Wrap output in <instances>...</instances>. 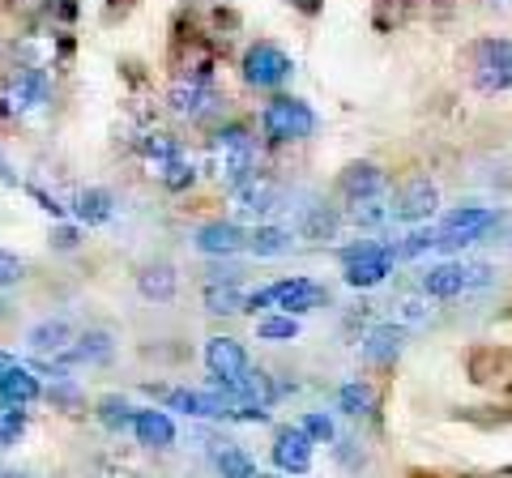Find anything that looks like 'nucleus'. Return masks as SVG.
<instances>
[{
	"mask_svg": "<svg viewBox=\"0 0 512 478\" xmlns=\"http://www.w3.org/2000/svg\"><path fill=\"white\" fill-rule=\"evenodd\" d=\"M261 133L274 141V146L308 141L316 133V111L303 99H295V94H278V99H269L261 111Z\"/></svg>",
	"mask_w": 512,
	"mask_h": 478,
	"instance_id": "obj_2",
	"label": "nucleus"
},
{
	"mask_svg": "<svg viewBox=\"0 0 512 478\" xmlns=\"http://www.w3.org/2000/svg\"><path fill=\"white\" fill-rule=\"evenodd\" d=\"M410 9H414V0H376L372 5V26L380 30V35H393V30L410 18Z\"/></svg>",
	"mask_w": 512,
	"mask_h": 478,
	"instance_id": "obj_30",
	"label": "nucleus"
},
{
	"mask_svg": "<svg viewBox=\"0 0 512 478\" xmlns=\"http://www.w3.org/2000/svg\"><path fill=\"white\" fill-rule=\"evenodd\" d=\"M406 325H393V321H384L376 325L372 333L363 338V363L367 368H380V372H389L397 359H402V350H406Z\"/></svg>",
	"mask_w": 512,
	"mask_h": 478,
	"instance_id": "obj_15",
	"label": "nucleus"
},
{
	"mask_svg": "<svg viewBox=\"0 0 512 478\" xmlns=\"http://www.w3.org/2000/svg\"><path fill=\"white\" fill-rule=\"evenodd\" d=\"M43 397V385H39V376L30 372V368H13L5 380H0V402L5 406H35Z\"/></svg>",
	"mask_w": 512,
	"mask_h": 478,
	"instance_id": "obj_21",
	"label": "nucleus"
},
{
	"mask_svg": "<svg viewBox=\"0 0 512 478\" xmlns=\"http://www.w3.org/2000/svg\"><path fill=\"white\" fill-rule=\"evenodd\" d=\"M303 432H308L316 444H333V419L329 414H320V410H312V414H303Z\"/></svg>",
	"mask_w": 512,
	"mask_h": 478,
	"instance_id": "obj_36",
	"label": "nucleus"
},
{
	"mask_svg": "<svg viewBox=\"0 0 512 478\" xmlns=\"http://www.w3.org/2000/svg\"><path fill=\"white\" fill-rule=\"evenodd\" d=\"M231 197H235V210H239V214H248V218H265V214H274V210H278L282 184L274 180V175L256 171L252 180H244V184H239Z\"/></svg>",
	"mask_w": 512,
	"mask_h": 478,
	"instance_id": "obj_16",
	"label": "nucleus"
},
{
	"mask_svg": "<svg viewBox=\"0 0 512 478\" xmlns=\"http://www.w3.org/2000/svg\"><path fill=\"white\" fill-rule=\"evenodd\" d=\"M201 304L210 316H239V312H248V295L235 282H205Z\"/></svg>",
	"mask_w": 512,
	"mask_h": 478,
	"instance_id": "obj_22",
	"label": "nucleus"
},
{
	"mask_svg": "<svg viewBox=\"0 0 512 478\" xmlns=\"http://www.w3.org/2000/svg\"><path fill=\"white\" fill-rule=\"evenodd\" d=\"M329 299V291L312 278H282L274 286H265V291L248 295V312L256 308H282L286 316H303V312H316L320 304Z\"/></svg>",
	"mask_w": 512,
	"mask_h": 478,
	"instance_id": "obj_4",
	"label": "nucleus"
},
{
	"mask_svg": "<svg viewBox=\"0 0 512 478\" xmlns=\"http://www.w3.org/2000/svg\"><path fill=\"white\" fill-rule=\"evenodd\" d=\"M197 252H205V257H235V252L248 248V231L239 227V222H205V227H197Z\"/></svg>",
	"mask_w": 512,
	"mask_h": 478,
	"instance_id": "obj_17",
	"label": "nucleus"
},
{
	"mask_svg": "<svg viewBox=\"0 0 512 478\" xmlns=\"http://www.w3.org/2000/svg\"><path fill=\"white\" fill-rule=\"evenodd\" d=\"M22 278H26V261L0 248V286H13V282H22Z\"/></svg>",
	"mask_w": 512,
	"mask_h": 478,
	"instance_id": "obj_37",
	"label": "nucleus"
},
{
	"mask_svg": "<svg viewBox=\"0 0 512 478\" xmlns=\"http://www.w3.org/2000/svg\"><path fill=\"white\" fill-rule=\"evenodd\" d=\"M487 282H491V265H483V261H444L423 274V295L427 299H457Z\"/></svg>",
	"mask_w": 512,
	"mask_h": 478,
	"instance_id": "obj_6",
	"label": "nucleus"
},
{
	"mask_svg": "<svg viewBox=\"0 0 512 478\" xmlns=\"http://www.w3.org/2000/svg\"><path fill=\"white\" fill-rule=\"evenodd\" d=\"M47 103H52V82H47L43 69H13L9 82L0 86V116L9 120L43 111Z\"/></svg>",
	"mask_w": 512,
	"mask_h": 478,
	"instance_id": "obj_5",
	"label": "nucleus"
},
{
	"mask_svg": "<svg viewBox=\"0 0 512 478\" xmlns=\"http://www.w3.org/2000/svg\"><path fill=\"white\" fill-rule=\"evenodd\" d=\"M73 338H77V333H73V325L64 321V316H52V321H39L35 329L26 333L30 350H35V355H52V359L60 355L64 346H73Z\"/></svg>",
	"mask_w": 512,
	"mask_h": 478,
	"instance_id": "obj_20",
	"label": "nucleus"
},
{
	"mask_svg": "<svg viewBox=\"0 0 512 478\" xmlns=\"http://www.w3.org/2000/svg\"><path fill=\"white\" fill-rule=\"evenodd\" d=\"M77 244H82V231L69 227V222H56V227H52V248H60V252H73Z\"/></svg>",
	"mask_w": 512,
	"mask_h": 478,
	"instance_id": "obj_38",
	"label": "nucleus"
},
{
	"mask_svg": "<svg viewBox=\"0 0 512 478\" xmlns=\"http://www.w3.org/2000/svg\"><path fill=\"white\" fill-rule=\"evenodd\" d=\"M338 197L346 205H355V201H376V197H389V175H384L376 163H350L342 167L338 175Z\"/></svg>",
	"mask_w": 512,
	"mask_h": 478,
	"instance_id": "obj_13",
	"label": "nucleus"
},
{
	"mask_svg": "<svg viewBox=\"0 0 512 478\" xmlns=\"http://www.w3.org/2000/svg\"><path fill=\"white\" fill-rule=\"evenodd\" d=\"M47 402H52L56 410H64V414H82L86 410V397H82V389L73 385L69 372L52 380V389H47Z\"/></svg>",
	"mask_w": 512,
	"mask_h": 478,
	"instance_id": "obj_31",
	"label": "nucleus"
},
{
	"mask_svg": "<svg viewBox=\"0 0 512 478\" xmlns=\"http://www.w3.org/2000/svg\"><path fill=\"white\" fill-rule=\"evenodd\" d=\"M0 180H5V184H13V188H18V175H13V171H9V163H5V158H0Z\"/></svg>",
	"mask_w": 512,
	"mask_h": 478,
	"instance_id": "obj_43",
	"label": "nucleus"
},
{
	"mask_svg": "<svg viewBox=\"0 0 512 478\" xmlns=\"http://www.w3.org/2000/svg\"><path fill=\"white\" fill-rule=\"evenodd\" d=\"M26 432V406H5L0 402V449L18 444Z\"/></svg>",
	"mask_w": 512,
	"mask_h": 478,
	"instance_id": "obj_34",
	"label": "nucleus"
},
{
	"mask_svg": "<svg viewBox=\"0 0 512 478\" xmlns=\"http://www.w3.org/2000/svg\"><path fill=\"white\" fill-rule=\"evenodd\" d=\"M474 90L478 94H504L512 86V39H483L474 43Z\"/></svg>",
	"mask_w": 512,
	"mask_h": 478,
	"instance_id": "obj_8",
	"label": "nucleus"
},
{
	"mask_svg": "<svg viewBox=\"0 0 512 478\" xmlns=\"http://www.w3.org/2000/svg\"><path fill=\"white\" fill-rule=\"evenodd\" d=\"M205 368H210V389L231 393L252 363H248V350L239 338H210L205 342Z\"/></svg>",
	"mask_w": 512,
	"mask_h": 478,
	"instance_id": "obj_10",
	"label": "nucleus"
},
{
	"mask_svg": "<svg viewBox=\"0 0 512 478\" xmlns=\"http://www.w3.org/2000/svg\"><path fill=\"white\" fill-rule=\"evenodd\" d=\"M495 222H500V214L487 210V205H461V210L444 214L440 231H436V248H448V252L470 248L474 239H483L495 227Z\"/></svg>",
	"mask_w": 512,
	"mask_h": 478,
	"instance_id": "obj_9",
	"label": "nucleus"
},
{
	"mask_svg": "<svg viewBox=\"0 0 512 478\" xmlns=\"http://www.w3.org/2000/svg\"><path fill=\"white\" fill-rule=\"evenodd\" d=\"M508 368H512L508 350H495V346H474V350H470V380H478V385L504 380Z\"/></svg>",
	"mask_w": 512,
	"mask_h": 478,
	"instance_id": "obj_23",
	"label": "nucleus"
},
{
	"mask_svg": "<svg viewBox=\"0 0 512 478\" xmlns=\"http://www.w3.org/2000/svg\"><path fill=\"white\" fill-rule=\"evenodd\" d=\"M167 107L171 116H180L188 124H210L222 111V94L214 90V82H201V77H175L167 90Z\"/></svg>",
	"mask_w": 512,
	"mask_h": 478,
	"instance_id": "obj_7",
	"label": "nucleus"
},
{
	"mask_svg": "<svg viewBox=\"0 0 512 478\" xmlns=\"http://www.w3.org/2000/svg\"><path fill=\"white\" fill-rule=\"evenodd\" d=\"M133 5H137V0H111V5H107V22H116V13L124 18V13L133 9Z\"/></svg>",
	"mask_w": 512,
	"mask_h": 478,
	"instance_id": "obj_41",
	"label": "nucleus"
},
{
	"mask_svg": "<svg viewBox=\"0 0 512 478\" xmlns=\"http://www.w3.org/2000/svg\"><path fill=\"white\" fill-rule=\"evenodd\" d=\"M0 56H5V43H0Z\"/></svg>",
	"mask_w": 512,
	"mask_h": 478,
	"instance_id": "obj_47",
	"label": "nucleus"
},
{
	"mask_svg": "<svg viewBox=\"0 0 512 478\" xmlns=\"http://www.w3.org/2000/svg\"><path fill=\"white\" fill-rule=\"evenodd\" d=\"M338 410L350 414V419H372V414H376L372 385H363V380H346V385L338 389Z\"/></svg>",
	"mask_w": 512,
	"mask_h": 478,
	"instance_id": "obj_27",
	"label": "nucleus"
},
{
	"mask_svg": "<svg viewBox=\"0 0 512 478\" xmlns=\"http://www.w3.org/2000/svg\"><path fill=\"white\" fill-rule=\"evenodd\" d=\"M26 193H30V197H35V201H39V205H43V210H47V214H52V218H60V214H64V205H60L56 197H47V193H43V188H35V184H30V188H26Z\"/></svg>",
	"mask_w": 512,
	"mask_h": 478,
	"instance_id": "obj_39",
	"label": "nucleus"
},
{
	"mask_svg": "<svg viewBox=\"0 0 512 478\" xmlns=\"http://www.w3.org/2000/svg\"><path fill=\"white\" fill-rule=\"evenodd\" d=\"M94 414H99V423L107 427V432H128L133 427V406L124 402V397H116V393H107V397H99V406H94Z\"/></svg>",
	"mask_w": 512,
	"mask_h": 478,
	"instance_id": "obj_29",
	"label": "nucleus"
},
{
	"mask_svg": "<svg viewBox=\"0 0 512 478\" xmlns=\"http://www.w3.org/2000/svg\"><path fill=\"white\" fill-rule=\"evenodd\" d=\"M175 291H180V269L171 261H150L137 269V295L146 304H171Z\"/></svg>",
	"mask_w": 512,
	"mask_h": 478,
	"instance_id": "obj_18",
	"label": "nucleus"
},
{
	"mask_svg": "<svg viewBox=\"0 0 512 478\" xmlns=\"http://www.w3.org/2000/svg\"><path fill=\"white\" fill-rule=\"evenodd\" d=\"M256 338L261 342H295L299 338V321L295 316H261V321H256Z\"/></svg>",
	"mask_w": 512,
	"mask_h": 478,
	"instance_id": "obj_33",
	"label": "nucleus"
},
{
	"mask_svg": "<svg viewBox=\"0 0 512 478\" xmlns=\"http://www.w3.org/2000/svg\"><path fill=\"white\" fill-rule=\"evenodd\" d=\"M9 478H39V474H30V470H9Z\"/></svg>",
	"mask_w": 512,
	"mask_h": 478,
	"instance_id": "obj_44",
	"label": "nucleus"
},
{
	"mask_svg": "<svg viewBox=\"0 0 512 478\" xmlns=\"http://www.w3.org/2000/svg\"><path fill=\"white\" fill-rule=\"evenodd\" d=\"M312 453H316V440L303 432L299 423L278 427V436H274V466L282 474H308L312 470Z\"/></svg>",
	"mask_w": 512,
	"mask_h": 478,
	"instance_id": "obj_14",
	"label": "nucleus"
},
{
	"mask_svg": "<svg viewBox=\"0 0 512 478\" xmlns=\"http://www.w3.org/2000/svg\"><path fill=\"white\" fill-rule=\"evenodd\" d=\"M214 470L222 478H256V461L239 449V444H227L222 440V449L214 453Z\"/></svg>",
	"mask_w": 512,
	"mask_h": 478,
	"instance_id": "obj_28",
	"label": "nucleus"
},
{
	"mask_svg": "<svg viewBox=\"0 0 512 478\" xmlns=\"http://www.w3.org/2000/svg\"><path fill=\"white\" fill-rule=\"evenodd\" d=\"M210 171L222 188H235L256 175V133L244 120H227L214 124L210 133Z\"/></svg>",
	"mask_w": 512,
	"mask_h": 478,
	"instance_id": "obj_1",
	"label": "nucleus"
},
{
	"mask_svg": "<svg viewBox=\"0 0 512 478\" xmlns=\"http://www.w3.org/2000/svg\"><path fill=\"white\" fill-rule=\"evenodd\" d=\"M239 69H244V82L252 90H278L286 77H291L295 65H291V56H286L278 43L261 39V43H252L244 52V65H239Z\"/></svg>",
	"mask_w": 512,
	"mask_h": 478,
	"instance_id": "obj_11",
	"label": "nucleus"
},
{
	"mask_svg": "<svg viewBox=\"0 0 512 478\" xmlns=\"http://www.w3.org/2000/svg\"><path fill=\"white\" fill-rule=\"evenodd\" d=\"M111 210H116V197L107 193V188H82L73 201V214L86 222V227H99V222L111 218Z\"/></svg>",
	"mask_w": 512,
	"mask_h": 478,
	"instance_id": "obj_26",
	"label": "nucleus"
},
{
	"mask_svg": "<svg viewBox=\"0 0 512 478\" xmlns=\"http://www.w3.org/2000/svg\"><path fill=\"white\" fill-rule=\"evenodd\" d=\"M256 478H278V474H256Z\"/></svg>",
	"mask_w": 512,
	"mask_h": 478,
	"instance_id": "obj_45",
	"label": "nucleus"
},
{
	"mask_svg": "<svg viewBox=\"0 0 512 478\" xmlns=\"http://www.w3.org/2000/svg\"><path fill=\"white\" fill-rule=\"evenodd\" d=\"M150 175H154V180L167 188V193H188V188L197 184V163H192V158H188V150H184V154L167 158L163 167H154Z\"/></svg>",
	"mask_w": 512,
	"mask_h": 478,
	"instance_id": "obj_24",
	"label": "nucleus"
},
{
	"mask_svg": "<svg viewBox=\"0 0 512 478\" xmlns=\"http://www.w3.org/2000/svg\"><path fill=\"white\" fill-rule=\"evenodd\" d=\"M427 248H436V231H431V227H419V231H410V235H406V244H397L393 252H397V257H419V252H427Z\"/></svg>",
	"mask_w": 512,
	"mask_h": 478,
	"instance_id": "obj_35",
	"label": "nucleus"
},
{
	"mask_svg": "<svg viewBox=\"0 0 512 478\" xmlns=\"http://www.w3.org/2000/svg\"><path fill=\"white\" fill-rule=\"evenodd\" d=\"M133 436H137V444L163 453V449L175 444V423H171L167 410H137L133 414Z\"/></svg>",
	"mask_w": 512,
	"mask_h": 478,
	"instance_id": "obj_19",
	"label": "nucleus"
},
{
	"mask_svg": "<svg viewBox=\"0 0 512 478\" xmlns=\"http://www.w3.org/2000/svg\"><path fill=\"white\" fill-rule=\"evenodd\" d=\"M13 368H18V359H13V355H5V350H0V380H5Z\"/></svg>",
	"mask_w": 512,
	"mask_h": 478,
	"instance_id": "obj_42",
	"label": "nucleus"
},
{
	"mask_svg": "<svg viewBox=\"0 0 512 478\" xmlns=\"http://www.w3.org/2000/svg\"><path fill=\"white\" fill-rule=\"evenodd\" d=\"M286 5H291V9H299L303 18H316V13L325 9V0H286Z\"/></svg>",
	"mask_w": 512,
	"mask_h": 478,
	"instance_id": "obj_40",
	"label": "nucleus"
},
{
	"mask_svg": "<svg viewBox=\"0 0 512 478\" xmlns=\"http://www.w3.org/2000/svg\"><path fill=\"white\" fill-rule=\"evenodd\" d=\"M0 478H9V470H0Z\"/></svg>",
	"mask_w": 512,
	"mask_h": 478,
	"instance_id": "obj_46",
	"label": "nucleus"
},
{
	"mask_svg": "<svg viewBox=\"0 0 512 478\" xmlns=\"http://www.w3.org/2000/svg\"><path fill=\"white\" fill-rule=\"evenodd\" d=\"M393 261H397L393 244L363 239V244L342 248V278H346V286H355V291H372V286H380L393 274Z\"/></svg>",
	"mask_w": 512,
	"mask_h": 478,
	"instance_id": "obj_3",
	"label": "nucleus"
},
{
	"mask_svg": "<svg viewBox=\"0 0 512 478\" xmlns=\"http://www.w3.org/2000/svg\"><path fill=\"white\" fill-rule=\"evenodd\" d=\"M303 239H333L338 235V210H329V205H312L308 218H303L299 227Z\"/></svg>",
	"mask_w": 512,
	"mask_h": 478,
	"instance_id": "obj_32",
	"label": "nucleus"
},
{
	"mask_svg": "<svg viewBox=\"0 0 512 478\" xmlns=\"http://www.w3.org/2000/svg\"><path fill=\"white\" fill-rule=\"evenodd\" d=\"M295 235L286 227H269V222H261V227L248 231V252L252 257H282V252H291Z\"/></svg>",
	"mask_w": 512,
	"mask_h": 478,
	"instance_id": "obj_25",
	"label": "nucleus"
},
{
	"mask_svg": "<svg viewBox=\"0 0 512 478\" xmlns=\"http://www.w3.org/2000/svg\"><path fill=\"white\" fill-rule=\"evenodd\" d=\"M436 210H440V188H436V180H427V175H410L389 197V218H397V222H427Z\"/></svg>",
	"mask_w": 512,
	"mask_h": 478,
	"instance_id": "obj_12",
	"label": "nucleus"
}]
</instances>
